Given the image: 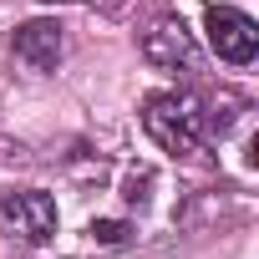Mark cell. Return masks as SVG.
<instances>
[{
    "instance_id": "cell-1",
    "label": "cell",
    "mask_w": 259,
    "mask_h": 259,
    "mask_svg": "<svg viewBox=\"0 0 259 259\" xmlns=\"http://www.w3.org/2000/svg\"><path fill=\"white\" fill-rule=\"evenodd\" d=\"M143 127L148 138L173 153V158H198L208 143V127H203V102L188 92H153L143 102Z\"/></svg>"
},
{
    "instance_id": "cell-8",
    "label": "cell",
    "mask_w": 259,
    "mask_h": 259,
    "mask_svg": "<svg viewBox=\"0 0 259 259\" xmlns=\"http://www.w3.org/2000/svg\"><path fill=\"white\" fill-rule=\"evenodd\" d=\"M41 6H76V0H41Z\"/></svg>"
},
{
    "instance_id": "cell-7",
    "label": "cell",
    "mask_w": 259,
    "mask_h": 259,
    "mask_svg": "<svg viewBox=\"0 0 259 259\" xmlns=\"http://www.w3.org/2000/svg\"><path fill=\"white\" fill-rule=\"evenodd\" d=\"M148 188H153V178H148V173H133V178H127V203L143 208V203H148Z\"/></svg>"
},
{
    "instance_id": "cell-3",
    "label": "cell",
    "mask_w": 259,
    "mask_h": 259,
    "mask_svg": "<svg viewBox=\"0 0 259 259\" xmlns=\"http://www.w3.org/2000/svg\"><path fill=\"white\" fill-rule=\"evenodd\" d=\"M138 51H143V61L153 66V71H193L198 66V41H193V31L178 21V16H158L143 36H138Z\"/></svg>"
},
{
    "instance_id": "cell-2",
    "label": "cell",
    "mask_w": 259,
    "mask_h": 259,
    "mask_svg": "<svg viewBox=\"0 0 259 259\" xmlns=\"http://www.w3.org/2000/svg\"><path fill=\"white\" fill-rule=\"evenodd\" d=\"M0 234L21 249H41L56 239V198L41 188H6L0 193Z\"/></svg>"
},
{
    "instance_id": "cell-6",
    "label": "cell",
    "mask_w": 259,
    "mask_h": 259,
    "mask_svg": "<svg viewBox=\"0 0 259 259\" xmlns=\"http://www.w3.org/2000/svg\"><path fill=\"white\" fill-rule=\"evenodd\" d=\"M87 234H92V244H127V234H133V229H127L122 219H97Z\"/></svg>"
},
{
    "instance_id": "cell-5",
    "label": "cell",
    "mask_w": 259,
    "mask_h": 259,
    "mask_svg": "<svg viewBox=\"0 0 259 259\" xmlns=\"http://www.w3.org/2000/svg\"><path fill=\"white\" fill-rule=\"evenodd\" d=\"M203 26H208V46H213L219 61H229V66H249V61H254V51H259V26H254L244 11H234V6H208Z\"/></svg>"
},
{
    "instance_id": "cell-4",
    "label": "cell",
    "mask_w": 259,
    "mask_h": 259,
    "mask_svg": "<svg viewBox=\"0 0 259 259\" xmlns=\"http://www.w3.org/2000/svg\"><path fill=\"white\" fill-rule=\"evenodd\" d=\"M11 56H16L21 71L51 76V71L61 66V56H66V26H61V21H46V16L21 21L16 36H11Z\"/></svg>"
}]
</instances>
